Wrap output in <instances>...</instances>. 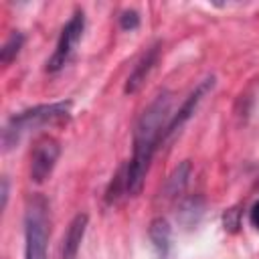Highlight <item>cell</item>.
Instances as JSON below:
<instances>
[{
  "instance_id": "6da1fadb",
  "label": "cell",
  "mask_w": 259,
  "mask_h": 259,
  "mask_svg": "<svg viewBox=\"0 0 259 259\" xmlns=\"http://www.w3.org/2000/svg\"><path fill=\"white\" fill-rule=\"evenodd\" d=\"M170 93H160L136 123L134 132V158L125 166V192L136 196L148 174L152 156L158 144L164 140L170 117Z\"/></svg>"
},
{
  "instance_id": "7a4b0ae2",
  "label": "cell",
  "mask_w": 259,
  "mask_h": 259,
  "mask_svg": "<svg viewBox=\"0 0 259 259\" xmlns=\"http://www.w3.org/2000/svg\"><path fill=\"white\" fill-rule=\"evenodd\" d=\"M71 113V101H57V103H45V105H36L30 107L26 111H20L16 115L10 117V121L6 123L4 132H2V144L4 150H10L12 146H16L20 142V138L45 123H53V121H63L67 119Z\"/></svg>"
},
{
  "instance_id": "3957f363",
  "label": "cell",
  "mask_w": 259,
  "mask_h": 259,
  "mask_svg": "<svg viewBox=\"0 0 259 259\" xmlns=\"http://www.w3.org/2000/svg\"><path fill=\"white\" fill-rule=\"evenodd\" d=\"M49 245V204L42 196H32L24 212V259H47Z\"/></svg>"
},
{
  "instance_id": "277c9868",
  "label": "cell",
  "mask_w": 259,
  "mask_h": 259,
  "mask_svg": "<svg viewBox=\"0 0 259 259\" xmlns=\"http://www.w3.org/2000/svg\"><path fill=\"white\" fill-rule=\"evenodd\" d=\"M83 28H85V16H83V12H75V14L71 16V20H69V22L63 26V30H61L57 49H55L53 57H51L49 63H47V69H49V71H59V69H63V67L69 63V59H71L73 53H75V47H77L79 40H81Z\"/></svg>"
},
{
  "instance_id": "5b68a950",
  "label": "cell",
  "mask_w": 259,
  "mask_h": 259,
  "mask_svg": "<svg viewBox=\"0 0 259 259\" xmlns=\"http://www.w3.org/2000/svg\"><path fill=\"white\" fill-rule=\"evenodd\" d=\"M59 154H61V146L53 136H40L34 142L32 152H30V178H32V182L40 184L51 176V172L59 160Z\"/></svg>"
},
{
  "instance_id": "8992f818",
  "label": "cell",
  "mask_w": 259,
  "mask_h": 259,
  "mask_svg": "<svg viewBox=\"0 0 259 259\" xmlns=\"http://www.w3.org/2000/svg\"><path fill=\"white\" fill-rule=\"evenodd\" d=\"M214 87V77H208V79H204L188 97H186V101L182 103V107L170 117V121H168V127H166V134H164V140L168 138V136H172L174 132H178L182 125H184V121L194 113V109H196V105L200 103V99L210 91Z\"/></svg>"
},
{
  "instance_id": "52a82bcc",
  "label": "cell",
  "mask_w": 259,
  "mask_h": 259,
  "mask_svg": "<svg viewBox=\"0 0 259 259\" xmlns=\"http://www.w3.org/2000/svg\"><path fill=\"white\" fill-rule=\"evenodd\" d=\"M158 53H160V42H156V45H152L144 55H142V59L138 61V65L134 67V71H132V75L127 77V83H125V93H134V91H138V87L146 81V77H148V73L152 71V67H154V63H156V59H158Z\"/></svg>"
},
{
  "instance_id": "ba28073f",
  "label": "cell",
  "mask_w": 259,
  "mask_h": 259,
  "mask_svg": "<svg viewBox=\"0 0 259 259\" xmlns=\"http://www.w3.org/2000/svg\"><path fill=\"white\" fill-rule=\"evenodd\" d=\"M85 229H87V214H85V212H79V214L71 221V225H69V229H67L65 243H63V259H75V257H77V251H79V247H81Z\"/></svg>"
},
{
  "instance_id": "9c48e42d",
  "label": "cell",
  "mask_w": 259,
  "mask_h": 259,
  "mask_svg": "<svg viewBox=\"0 0 259 259\" xmlns=\"http://www.w3.org/2000/svg\"><path fill=\"white\" fill-rule=\"evenodd\" d=\"M148 233H150V239H152V243H154V249H156L158 255L164 259V257L168 255V251H170V235H172L168 221H166V219H160V217L154 219V221L150 223Z\"/></svg>"
},
{
  "instance_id": "30bf717a",
  "label": "cell",
  "mask_w": 259,
  "mask_h": 259,
  "mask_svg": "<svg viewBox=\"0 0 259 259\" xmlns=\"http://www.w3.org/2000/svg\"><path fill=\"white\" fill-rule=\"evenodd\" d=\"M22 42H24V36H22L20 32H12V34H10V38L4 42V47H2V51H0V59H2L4 65H8V63L18 55Z\"/></svg>"
},
{
  "instance_id": "8fae6325",
  "label": "cell",
  "mask_w": 259,
  "mask_h": 259,
  "mask_svg": "<svg viewBox=\"0 0 259 259\" xmlns=\"http://www.w3.org/2000/svg\"><path fill=\"white\" fill-rule=\"evenodd\" d=\"M188 172H190V164H188V162L180 164V166L174 170V174H172L170 180H168V192H170V194H178V192L184 188L186 178H188Z\"/></svg>"
},
{
  "instance_id": "7c38bea8",
  "label": "cell",
  "mask_w": 259,
  "mask_h": 259,
  "mask_svg": "<svg viewBox=\"0 0 259 259\" xmlns=\"http://www.w3.org/2000/svg\"><path fill=\"white\" fill-rule=\"evenodd\" d=\"M119 22H121V28L134 30V28H138V24H140V16H138L136 10H125V12L119 16Z\"/></svg>"
},
{
  "instance_id": "4fadbf2b",
  "label": "cell",
  "mask_w": 259,
  "mask_h": 259,
  "mask_svg": "<svg viewBox=\"0 0 259 259\" xmlns=\"http://www.w3.org/2000/svg\"><path fill=\"white\" fill-rule=\"evenodd\" d=\"M251 223H253V227L259 231V200L253 204V208H251Z\"/></svg>"
},
{
  "instance_id": "5bb4252c",
  "label": "cell",
  "mask_w": 259,
  "mask_h": 259,
  "mask_svg": "<svg viewBox=\"0 0 259 259\" xmlns=\"http://www.w3.org/2000/svg\"><path fill=\"white\" fill-rule=\"evenodd\" d=\"M6 200H8V180L4 178L2 180V208L6 206Z\"/></svg>"
}]
</instances>
